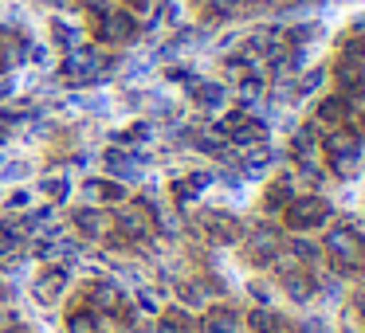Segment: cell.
<instances>
[{
    "instance_id": "obj_1",
    "label": "cell",
    "mask_w": 365,
    "mask_h": 333,
    "mask_svg": "<svg viewBox=\"0 0 365 333\" xmlns=\"http://www.w3.org/2000/svg\"><path fill=\"white\" fill-rule=\"evenodd\" d=\"M322 247L341 270H349V275H354V270H365V239L357 236L349 223H338V228L326 231Z\"/></svg>"
},
{
    "instance_id": "obj_2",
    "label": "cell",
    "mask_w": 365,
    "mask_h": 333,
    "mask_svg": "<svg viewBox=\"0 0 365 333\" xmlns=\"http://www.w3.org/2000/svg\"><path fill=\"white\" fill-rule=\"evenodd\" d=\"M283 220L287 228L294 231H310V228H322L330 220V200L318 196V192H307V196H294L283 204Z\"/></svg>"
},
{
    "instance_id": "obj_3",
    "label": "cell",
    "mask_w": 365,
    "mask_h": 333,
    "mask_svg": "<svg viewBox=\"0 0 365 333\" xmlns=\"http://www.w3.org/2000/svg\"><path fill=\"white\" fill-rule=\"evenodd\" d=\"M138 36V20L134 12L126 9H106L95 16V40L106 43V48H122V43H130Z\"/></svg>"
},
{
    "instance_id": "obj_4",
    "label": "cell",
    "mask_w": 365,
    "mask_h": 333,
    "mask_svg": "<svg viewBox=\"0 0 365 333\" xmlns=\"http://www.w3.org/2000/svg\"><path fill=\"white\" fill-rule=\"evenodd\" d=\"M103 67H106V59L98 56V48L79 43V48H71L63 59V79L71 83V87H91V83H98Z\"/></svg>"
},
{
    "instance_id": "obj_5",
    "label": "cell",
    "mask_w": 365,
    "mask_h": 333,
    "mask_svg": "<svg viewBox=\"0 0 365 333\" xmlns=\"http://www.w3.org/2000/svg\"><path fill=\"white\" fill-rule=\"evenodd\" d=\"M244 239V255L247 263H255V267H267V263H275L279 255H283V236H279V228H271V223H255Z\"/></svg>"
},
{
    "instance_id": "obj_6",
    "label": "cell",
    "mask_w": 365,
    "mask_h": 333,
    "mask_svg": "<svg viewBox=\"0 0 365 333\" xmlns=\"http://www.w3.org/2000/svg\"><path fill=\"white\" fill-rule=\"evenodd\" d=\"M220 134L228 137V145H240V149H252V145L267 142V126L259 118H252L247 110H232L228 118L220 122Z\"/></svg>"
},
{
    "instance_id": "obj_7",
    "label": "cell",
    "mask_w": 365,
    "mask_h": 333,
    "mask_svg": "<svg viewBox=\"0 0 365 333\" xmlns=\"http://www.w3.org/2000/svg\"><path fill=\"white\" fill-rule=\"evenodd\" d=\"M87 302L95 314H122L126 310V294H122L118 282H110V278H95L87 290Z\"/></svg>"
},
{
    "instance_id": "obj_8",
    "label": "cell",
    "mask_w": 365,
    "mask_h": 333,
    "mask_svg": "<svg viewBox=\"0 0 365 333\" xmlns=\"http://www.w3.org/2000/svg\"><path fill=\"white\" fill-rule=\"evenodd\" d=\"M200 231L220 247L224 243H240V236H244V231H240V220L228 216V212H205L200 216Z\"/></svg>"
},
{
    "instance_id": "obj_9",
    "label": "cell",
    "mask_w": 365,
    "mask_h": 333,
    "mask_svg": "<svg viewBox=\"0 0 365 333\" xmlns=\"http://www.w3.org/2000/svg\"><path fill=\"white\" fill-rule=\"evenodd\" d=\"M67 282H71V275H67V267H43L40 270V278H36V302H59L63 298V290H67Z\"/></svg>"
},
{
    "instance_id": "obj_10",
    "label": "cell",
    "mask_w": 365,
    "mask_h": 333,
    "mask_svg": "<svg viewBox=\"0 0 365 333\" xmlns=\"http://www.w3.org/2000/svg\"><path fill=\"white\" fill-rule=\"evenodd\" d=\"M279 278H283V290H287V298H291V302L307 306V302L314 298V278L302 275L294 263H291V267H287V263H279Z\"/></svg>"
},
{
    "instance_id": "obj_11",
    "label": "cell",
    "mask_w": 365,
    "mask_h": 333,
    "mask_svg": "<svg viewBox=\"0 0 365 333\" xmlns=\"http://www.w3.org/2000/svg\"><path fill=\"white\" fill-rule=\"evenodd\" d=\"M318 149H326V157H361V134H354V130H330L318 142Z\"/></svg>"
},
{
    "instance_id": "obj_12",
    "label": "cell",
    "mask_w": 365,
    "mask_h": 333,
    "mask_svg": "<svg viewBox=\"0 0 365 333\" xmlns=\"http://www.w3.org/2000/svg\"><path fill=\"white\" fill-rule=\"evenodd\" d=\"M71 223H75V228H79L87 239H103L106 231L114 228V220H110L106 212H98V208H75Z\"/></svg>"
},
{
    "instance_id": "obj_13",
    "label": "cell",
    "mask_w": 365,
    "mask_h": 333,
    "mask_svg": "<svg viewBox=\"0 0 365 333\" xmlns=\"http://www.w3.org/2000/svg\"><path fill=\"white\" fill-rule=\"evenodd\" d=\"M118 231L126 239H145L150 236V216H145V208H122L118 212Z\"/></svg>"
},
{
    "instance_id": "obj_14",
    "label": "cell",
    "mask_w": 365,
    "mask_h": 333,
    "mask_svg": "<svg viewBox=\"0 0 365 333\" xmlns=\"http://www.w3.org/2000/svg\"><path fill=\"white\" fill-rule=\"evenodd\" d=\"M189 90H192V98H197V106H205V110H220L224 98H228V90H224L220 83H205V79H192Z\"/></svg>"
},
{
    "instance_id": "obj_15",
    "label": "cell",
    "mask_w": 365,
    "mask_h": 333,
    "mask_svg": "<svg viewBox=\"0 0 365 333\" xmlns=\"http://www.w3.org/2000/svg\"><path fill=\"white\" fill-rule=\"evenodd\" d=\"M240 314L232 306H216L212 314L205 317V333H240Z\"/></svg>"
},
{
    "instance_id": "obj_16",
    "label": "cell",
    "mask_w": 365,
    "mask_h": 333,
    "mask_svg": "<svg viewBox=\"0 0 365 333\" xmlns=\"http://www.w3.org/2000/svg\"><path fill=\"white\" fill-rule=\"evenodd\" d=\"M314 118H318V122H326V126H341V122L349 118V102H346L341 95L322 98V102H318V110H314Z\"/></svg>"
},
{
    "instance_id": "obj_17",
    "label": "cell",
    "mask_w": 365,
    "mask_h": 333,
    "mask_svg": "<svg viewBox=\"0 0 365 333\" xmlns=\"http://www.w3.org/2000/svg\"><path fill=\"white\" fill-rule=\"evenodd\" d=\"M212 184V176L208 173H192V176H181V181H173V196L181 200V204H189L192 196H200V192Z\"/></svg>"
},
{
    "instance_id": "obj_18",
    "label": "cell",
    "mask_w": 365,
    "mask_h": 333,
    "mask_svg": "<svg viewBox=\"0 0 365 333\" xmlns=\"http://www.w3.org/2000/svg\"><path fill=\"white\" fill-rule=\"evenodd\" d=\"M314 153H318V134H314V126H302L299 134L291 137V157L294 161H314Z\"/></svg>"
},
{
    "instance_id": "obj_19",
    "label": "cell",
    "mask_w": 365,
    "mask_h": 333,
    "mask_svg": "<svg viewBox=\"0 0 365 333\" xmlns=\"http://www.w3.org/2000/svg\"><path fill=\"white\" fill-rule=\"evenodd\" d=\"M67 333H103V317L95 310H71L67 314Z\"/></svg>"
},
{
    "instance_id": "obj_20",
    "label": "cell",
    "mask_w": 365,
    "mask_h": 333,
    "mask_svg": "<svg viewBox=\"0 0 365 333\" xmlns=\"http://www.w3.org/2000/svg\"><path fill=\"white\" fill-rule=\"evenodd\" d=\"M247 325H252L255 333H275L279 325H283V317H279L275 310H267V306H255L252 314H247Z\"/></svg>"
},
{
    "instance_id": "obj_21",
    "label": "cell",
    "mask_w": 365,
    "mask_h": 333,
    "mask_svg": "<svg viewBox=\"0 0 365 333\" xmlns=\"http://www.w3.org/2000/svg\"><path fill=\"white\" fill-rule=\"evenodd\" d=\"M87 192L98 200H106V204H122V200H126V189H122L118 181H91Z\"/></svg>"
},
{
    "instance_id": "obj_22",
    "label": "cell",
    "mask_w": 365,
    "mask_h": 333,
    "mask_svg": "<svg viewBox=\"0 0 365 333\" xmlns=\"http://www.w3.org/2000/svg\"><path fill=\"white\" fill-rule=\"evenodd\" d=\"M291 192H294V181L291 176H279V181L267 189V208H283L287 200H291Z\"/></svg>"
},
{
    "instance_id": "obj_23",
    "label": "cell",
    "mask_w": 365,
    "mask_h": 333,
    "mask_svg": "<svg viewBox=\"0 0 365 333\" xmlns=\"http://www.w3.org/2000/svg\"><path fill=\"white\" fill-rule=\"evenodd\" d=\"M51 36H56V43L59 48H79V32H75L71 24H67V20H51Z\"/></svg>"
},
{
    "instance_id": "obj_24",
    "label": "cell",
    "mask_w": 365,
    "mask_h": 333,
    "mask_svg": "<svg viewBox=\"0 0 365 333\" xmlns=\"http://www.w3.org/2000/svg\"><path fill=\"white\" fill-rule=\"evenodd\" d=\"M267 161H271V149H267V145H259V149L252 145V153L244 157V169H247V176L263 173V169H267Z\"/></svg>"
},
{
    "instance_id": "obj_25",
    "label": "cell",
    "mask_w": 365,
    "mask_h": 333,
    "mask_svg": "<svg viewBox=\"0 0 365 333\" xmlns=\"http://www.w3.org/2000/svg\"><path fill=\"white\" fill-rule=\"evenodd\" d=\"M287 247H291V255H294V259H299V263H318V247L310 243V239L294 236V239H291V243H287Z\"/></svg>"
},
{
    "instance_id": "obj_26",
    "label": "cell",
    "mask_w": 365,
    "mask_h": 333,
    "mask_svg": "<svg viewBox=\"0 0 365 333\" xmlns=\"http://www.w3.org/2000/svg\"><path fill=\"white\" fill-rule=\"evenodd\" d=\"M330 165H334L338 176H354L357 173V157H330Z\"/></svg>"
},
{
    "instance_id": "obj_27",
    "label": "cell",
    "mask_w": 365,
    "mask_h": 333,
    "mask_svg": "<svg viewBox=\"0 0 365 333\" xmlns=\"http://www.w3.org/2000/svg\"><path fill=\"white\" fill-rule=\"evenodd\" d=\"M43 192H48L51 200H67V192H71V184H67V181H43Z\"/></svg>"
},
{
    "instance_id": "obj_28",
    "label": "cell",
    "mask_w": 365,
    "mask_h": 333,
    "mask_svg": "<svg viewBox=\"0 0 365 333\" xmlns=\"http://www.w3.org/2000/svg\"><path fill=\"white\" fill-rule=\"evenodd\" d=\"M165 322H169V325H177V329H181V333H189L192 317L185 314V310H169V314H165Z\"/></svg>"
},
{
    "instance_id": "obj_29",
    "label": "cell",
    "mask_w": 365,
    "mask_h": 333,
    "mask_svg": "<svg viewBox=\"0 0 365 333\" xmlns=\"http://www.w3.org/2000/svg\"><path fill=\"white\" fill-rule=\"evenodd\" d=\"M322 79H326V71H310L307 79L299 83V95H314V90H318V83H322Z\"/></svg>"
},
{
    "instance_id": "obj_30",
    "label": "cell",
    "mask_w": 365,
    "mask_h": 333,
    "mask_svg": "<svg viewBox=\"0 0 365 333\" xmlns=\"http://www.w3.org/2000/svg\"><path fill=\"white\" fill-rule=\"evenodd\" d=\"M79 4H83L87 12H95V16H98V12H106V9H110V0H79Z\"/></svg>"
},
{
    "instance_id": "obj_31",
    "label": "cell",
    "mask_w": 365,
    "mask_h": 333,
    "mask_svg": "<svg viewBox=\"0 0 365 333\" xmlns=\"http://www.w3.org/2000/svg\"><path fill=\"white\" fill-rule=\"evenodd\" d=\"M354 314H357V317H361V322H365V286H361V290L354 294Z\"/></svg>"
},
{
    "instance_id": "obj_32",
    "label": "cell",
    "mask_w": 365,
    "mask_h": 333,
    "mask_svg": "<svg viewBox=\"0 0 365 333\" xmlns=\"http://www.w3.org/2000/svg\"><path fill=\"white\" fill-rule=\"evenodd\" d=\"M9 204H12V208H24V204H28V192H24V189H16V192H12Z\"/></svg>"
},
{
    "instance_id": "obj_33",
    "label": "cell",
    "mask_w": 365,
    "mask_h": 333,
    "mask_svg": "<svg viewBox=\"0 0 365 333\" xmlns=\"http://www.w3.org/2000/svg\"><path fill=\"white\" fill-rule=\"evenodd\" d=\"M181 298H185V302H200V286H185Z\"/></svg>"
},
{
    "instance_id": "obj_34",
    "label": "cell",
    "mask_w": 365,
    "mask_h": 333,
    "mask_svg": "<svg viewBox=\"0 0 365 333\" xmlns=\"http://www.w3.org/2000/svg\"><path fill=\"white\" fill-rule=\"evenodd\" d=\"M126 4H130V9H134V12H142V9H150L153 0H126Z\"/></svg>"
},
{
    "instance_id": "obj_35",
    "label": "cell",
    "mask_w": 365,
    "mask_h": 333,
    "mask_svg": "<svg viewBox=\"0 0 365 333\" xmlns=\"http://www.w3.org/2000/svg\"><path fill=\"white\" fill-rule=\"evenodd\" d=\"M153 333H181V329H177V325H169V322H158V329H153Z\"/></svg>"
},
{
    "instance_id": "obj_36",
    "label": "cell",
    "mask_w": 365,
    "mask_h": 333,
    "mask_svg": "<svg viewBox=\"0 0 365 333\" xmlns=\"http://www.w3.org/2000/svg\"><path fill=\"white\" fill-rule=\"evenodd\" d=\"M349 36H365V16L354 20V32H349Z\"/></svg>"
},
{
    "instance_id": "obj_37",
    "label": "cell",
    "mask_w": 365,
    "mask_h": 333,
    "mask_svg": "<svg viewBox=\"0 0 365 333\" xmlns=\"http://www.w3.org/2000/svg\"><path fill=\"white\" fill-rule=\"evenodd\" d=\"M4 95H12V79H0V98Z\"/></svg>"
},
{
    "instance_id": "obj_38",
    "label": "cell",
    "mask_w": 365,
    "mask_h": 333,
    "mask_svg": "<svg viewBox=\"0 0 365 333\" xmlns=\"http://www.w3.org/2000/svg\"><path fill=\"white\" fill-rule=\"evenodd\" d=\"M361 134H365V114H361Z\"/></svg>"
}]
</instances>
